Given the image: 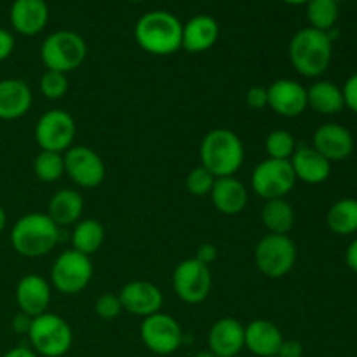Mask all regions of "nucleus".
Listing matches in <instances>:
<instances>
[{
    "label": "nucleus",
    "mask_w": 357,
    "mask_h": 357,
    "mask_svg": "<svg viewBox=\"0 0 357 357\" xmlns=\"http://www.w3.org/2000/svg\"><path fill=\"white\" fill-rule=\"evenodd\" d=\"M305 6L310 28L319 31L333 30L338 20V0H309Z\"/></svg>",
    "instance_id": "obj_30"
},
{
    "label": "nucleus",
    "mask_w": 357,
    "mask_h": 357,
    "mask_svg": "<svg viewBox=\"0 0 357 357\" xmlns=\"http://www.w3.org/2000/svg\"><path fill=\"white\" fill-rule=\"evenodd\" d=\"M282 340L279 326L268 319H255L244 326V347L257 357L278 356Z\"/></svg>",
    "instance_id": "obj_22"
},
{
    "label": "nucleus",
    "mask_w": 357,
    "mask_h": 357,
    "mask_svg": "<svg viewBox=\"0 0 357 357\" xmlns=\"http://www.w3.org/2000/svg\"><path fill=\"white\" fill-rule=\"evenodd\" d=\"M40 91L47 100H61L68 93V75L45 70L40 77Z\"/></svg>",
    "instance_id": "obj_34"
},
{
    "label": "nucleus",
    "mask_w": 357,
    "mask_h": 357,
    "mask_svg": "<svg viewBox=\"0 0 357 357\" xmlns=\"http://www.w3.org/2000/svg\"><path fill=\"white\" fill-rule=\"evenodd\" d=\"M209 197H211L216 211L227 216H236L243 213L246 209L248 202H250L246 185L237 180L236 176L216 178Z\"/></svg>",
    "instance_id": "obj_23"
},
{
    "label": "nucleus",
    "mask_w": 357,
    "mask_h": 357,
    "mask_svg": "<svg viewBox=\"0 0 357 357\" xmlns=\"http://www.w3.org/2000/svg\"><path fill=\"white\" fill-rule=\"evenodd\" d=\"M77 135V124L72 115L61 108L49 110L38 119L35 126V142L40 150L65 153L73 146Z\"/></svg>",
    "instance_id": "obj_11"
},
{
    "label": "nucleus",
    "mask_w": 357,
    "mask_h": 357,
    "mask_svg": "<svg viewBox=\"0 0 357 357\" xmlns=\"http://www.w3.org/2000/svg\"><path fill=\"white\" fill-rule=\"evenodd\" d=\"M246 105L251 110H264L268 107L267 87L253 86L246 91Z\"/></svg>",
    "instance_id": "obj_36"
},
{
    "label": "nucleus",
    "mask_w": 357,
    "mask_h": 357,
    "mask_svg": "<svg viewBox=\"0 0 357 357\" xmlns=\"http://www.w3.org/2000/svg\"><path fill=\"white\" fill-rule=\"evenodd\" d=\"M14 296L20 312L37 317L47 312L51 303V282L38 274H26L17 281Z\"/></svg>",
    "instance_id": "obj_17"
},
{
    "label": "nucleus",
    "mask_w": 357,
    "mask_h": 357,
    "mask_svg": "<svg viewBox=\"0 0 357 357\" xmlns=\"http://www.w3.org/2000/svg\"><path fill=\"white\" fill-rule=\"evenodd\" d=\"M268 108L286 119L300 117L307 110V87L293 79H278L267 87Z\"/></svg>",
    "instance_id": "obj_15"
},
{
    "label": "nucleus",
    "mask_w": 357,
    "mask_h": 357,
    "mask_svg": "<svg viewBox=\"0 0 357 357\" xmlns=\"http://www.w3.org/2000/svg\"><path fill=\"white\" fill-rule=\"evenodd\" d=\"M93 274L91 257L75 250H65L52 264L51 284L61 295H79L89 286Z\"/></svg>",
    "instance_id": "obj_8"
},
{
    "label": "nucleus",
    "mask_w": 357,
    "mask_h": 357,
    "mask_svg": "<svg viewBox=\"0 0 357 357\" xmlns=\"http://www.w3.org/2000/svg\"><path fill=\"white\" fill-rule=\"evenodd\" d=\"M122 303L119 295H114V293H105L94 303V312L100 319L103 321H114L117 319L122 314Z\"/></svg>",
    "instance_id": "obj_35"
},
{
    "label": "nucleus",
    "mask_w": 357,
    "mask_h": 357,
    "mask_svg": "<svg viewBox=\"0 0 357 357\" xmlns=\"http://www.w3.org/2000/svg\"><path fill=\"white\" fill-rule=\"evenodd\" d=\"M30 347L38 357H63L73 344V331L66 319L52 312L33 317L28 331Z\"/></svg>",
    "instance_id": "obj_5"
},
{
    "label": "nucleus",
    "mask_w": 357,
    "mask_h": 357,
    "mask_svg": "<svg viewBox=\"0 0 357 357\" xmlns=\"http://www.w3.org/2000/svg\"><path fill=\"white\" fill-rule=\"evenodd\" d=\"M274 357H279V356H274Z\"/></svg>",
    "instance_id": "obj_48"
},
{
    "label": "nucleus",
    "mask_w": 357,
    "mask_h": 357,
    "mask_svg": "<svg viewBox=\"0 0 357 357\" xmlns=\"http://www.w3.org/2000/svg\"><path fill=\"white\" fill-rule=\"evenodd\" d=\"M70 241H72V250L79 251V253L87 255V257L98 253L105 243L103 223L96 218L80 220L73 225Z\"/></svg>",
    "instance_id": "obj_27"
},
{
    "label": "nucleus",
    "mask_w": 357,
    "mask_h": 357,
    "mask_svg": "<svg viewBox=\"0 0 357 357\" xmlns=\"http://www.w3.org/2000/svg\"><path fill=\"white\" fill-rule=\"evenodd\" d=\"M213 278L208 265L195 258L180 261L173 272V289L181 302L188 305L204 302L211 293Z\"/></svg>",
    "instance_id": "obj_12"
},
{
    "label": "nucleus",
    "mask_w": 357,
    "mask_h": 357,
    "mask_svg": "<svg viewBox=\"0 0 357 357\" xmlns=\"http://www.w3.org/2000/svg\"><path fill=\"white\" fill-rule=\"evenodd\" d=\"M296 181L307 185H321L331 176V162L321 155L312 145L296 146L295 153L289 159Z\"/></svg>",
    "instance_id": "obj_20"
},
{
    "label": "nucleus",
    "mask_w": 357,
    "mask_h": 357,
    "mask_svg": "<svg viewBox=\"0 0 357 357\" xmlns=\"http://www.w3.org/2000/svg\"><path fill=\"white\" fill-rule=\"evenodd\" d=\"M208 345L216 357H237L244 349V324L236 317H222L209 330Z\"/></svg>",
    "instance_id": "obj_18"
},
{
    "label": "nucleus",
    "mask_w": 357,
    "mask_h": 357,
    "mask_svg": "<svg viewBox=\"0 0 357 357\" xmlns=\"http://www.w3.org/2000/svg\"><path fill=\"white\" fill-rule=\"evenodd\" d=\"M65 174L80 188H96L107 176V166L94 149L86 145L70 146L65 153Z\"/></svg>",
    "instance_id": "obj_13"
},
{
    "label": "nucleus",
    "mask_w": 357,
    "mask_h": 357,
    "mask_svg": "<svg viewBox=\"0 0 357 357\" xmlns=\"http://www.w3.org/2000/svg\"><path fill=\"white\" fill-rule=\"evenodd\" d=\"M328 229L337 236H352L357 232V199H340L326 215Z\"/></svg>",
    "instance_id": "obj_29"
},
{
    "label": "nucleus",
    "mask_w": 357,
    "mask_h": 357,
    "mask_svg": "<svg viewBox=\"0 0 357 357\" xmlns=\"http://www.w3.org/2000/svg\"><path fill=\"white\" fill-rule=\"evenodd\" d=\"M312 146L330 162L345 160L354 152V136L345 126L326 122L312 136Z\"/></svg>",
    "instance_id": "obj_16"
},
{
    "label": "nucleus",
    "mask_w": 357,
    "mask_h": 357,
    "mask_svg": "<svg viewBox=\"0 0 357 357\" xmlns=\"http://www.w3.org/2000/svg\"><path fill=\"white\" fill-rule=\"evenodd\" d=\"M14 45H16L14 35L6 28H0V61H6L13 54Z\"/></svg>",
    "instance_id": "obj_39"
},
{
    "label": "nucleus",
    "mask_w": 357,
    "mask_h": 357,
    "mask_svg": "<svg viewBox=\"0 0 357 357\" xmlns=\"http://www.w3.org/2000/svg\"><path fill=\"white\" fill-rule=\"evenodd\" d=\"M6 225H7V215H6V211H3L2 206H0V234L3 232Z\"/></svg>",
    "instance_id": "obj_44"
},
{
    "label": "nucleus",
    "mask_w": 357,
    "mask_h": 357,
    "mask_svg": "<svg viewBox=\"0 0 357 357\" xmlns=\"http://www.w3.org/2000/svg\"><path fill=\"white\" fill-rule=\"evenodd\" d=\"M237 357H239V356H237Z\"/></svg>",
    "instance_id": "obj_49"
},
{
    "label": "nucleus",
    "mask_w": 357,
    "mask_h": 357,
    "mask_svg": "<svg viewBox=\"0 0 357 357\" xmlns=\"http://www.w3.org/2000/svg\"><path fill=\"white\" fill-rule=\"evenodd\" d=\"M260 218L268 234L288 236L295 225V209L286 199H271L265 201Z\"/></svg>",
    "instance_id": "obj_28"
},
{
    "label": "nucleus",
    "mask_w": 357,
    "mask_h": 357,
    "mask_svg": "<svg viewBox=\"0 0 357 357\" xmlns=\"http://www.w3.org/2000/svg\"><path fill=\"white\" fill-rule=\"evenodd\" d=\"M244 143L230 129L218 128L202 138L199 157L201 166L216 178L236 176L244 164Z\"/></svg>",
    "instance_id": "obj_4"
},
{
    "label": "nucleus",
    "mask_w": 357,
    "mask_h": 357,
    "mask_svg": "<svg viewBox=\"0 0 357 357\" xmlns=\"http://www.w3.org/2000/svg\"><path fill=\"white\" fill-rule=\"evenodd\" d=\"M10 246L24 258H40L65 241V229L56 225L47 213H28L14 222Z\"/></svg>",
    "instance_id": "obj_1"
},
{
    "label": "nucleus",
    "mask_w": 357,
    "mask_h": 357,
    "mask_svg": "<svg viewBox=\"0 0 357 357\" xmlns=\"http://www.w3.org/2000/svg\"><path fill=\"white\" fill-rule=\"evenodd\" d=\"M129 2H143V0H129Z\"/></svg>",
    "instance_id": "obj_47"
},
{
    "label": "nucleus",
    "mask_w": 357,
    "mask_h": 357,
    "mask_svg": "<svg viewBox=\"0 0 357 357\" xmlns=\"http://www.w3.org/2000/svg\"><path fill=\"white\" fill-rule=\"evenodd\" d=\"M333 40L326 31L302 28L289 40V61L293 68L307 79H317L331 65Z\"/></svg>",
    "instance_id": "obj_2"
},
{
    "label": "nucleus",
    "mask_w": 357,
    "mask_h": 357,
    "mask_svg": "<svg viewBox=\"0 0 357 357\" xmlns=\"http://www.w3.org/2000/svg\"><path fill=\"white\" fill-rule=\"evenodd\" d=\"M2 357H38L31 347H24V345H17V347L7 351Z\"/></svg>",
    "instance_id": "obj_43"
},
{
    "label": "nucleus",
    "mask_w": 357,
    "mask_h": 357,
    "mask_svg": "<svg viewBox=\"0 0 357 357\" xmlns=\"http://www.w3.org/2000/svg\"><path fill=\"white\" fill-rule=\"evenodd\" d=\"M216 176L209 173L206 167L197 166L187 174V180H185V187H187L188 194L195 195V197H204L209 195L213 190V185H215Z\"/></svg>",
    "instance_id": "obj_33"
},
{
    "label": "nucleus",
    "mask_w": 357,
    "mask_h": 357,
    "mask_svg": "<svg viewBox=\"0 0 357 357\" xmlns=\"http://www.w3.org/2000/svg\"><path fill=\"white\" fill-rule=\"evenodd\" d=\"M9 20L14 31L24 37H33L47 26V2L45 0H14L9 10Z\"/></svg>",
    "instance_id": "obj_19"
},
{
    "label": "nucleus",
    "mask_w": 357,
    "mask_h": 357,
    "mask_svg": "<svg viewBox=\"0 0 357 357\" xmlns=\"http://www.w3.org/2000/svg\"><path fill=\"white\" fill-rule=\"evenodd\" d=\"M87 58V44L82 35L72 30H58L40 45V59L45 70L68 75Z\"/></svg>",
    "instance_id": "obj_6"
},
{
    "label": "nucleus",
    "mask_w": 357,
    "mask_h": 357,
    "mask_svg": "<svg viewBox=\"0 0 357 357\" xmlns=\"http://www.w3.org/2000/svg\"><path fill=\"white\" fill-rule=\"evenodd\" d=\"M220 24L208 14H197L183 24L181 30V49L192 54L206 52L218 42Z\"/></svg>",
    "instance_id": "obj_21"
},
{
    "label": "nucleus",
    "mask_w": 357,
    "mask_h": 357,
    "mask_svg": "<svg viewBox=\"0 0 357 357\" xmlns=\"http://www.w3.org/2000/svg\"><path fill=\"white\" fill-rule=\"evenodd\" d=\"M296 264V246L289 236L267 234L255 248V265L268 279H281Z\"/></svg>",
    "instance_id": "obj_7"
},
{
    "label": "nucleus",
    "mask_w": 357,
    "mask_h": 357,
    "mask_svg": "<svg viewBox=\"0 0 357 357\" xmlns=\"http://www.w3.org/2000/svg\"><path fill=\"white\" fill-rule=\"evenodd\" d=\"M33 105V93L21 79L0 80V121L24 117Z\"/></svg>",
    "instance_id": "obj_24"
},
{
    "label": "nucleus",
    "mask_w": 357,
    "mask_h": 357,
    "mask_svg": "<svg viewBox=\"0 0 357 357\" xmlns=\"http://www.w3.org/2000/svg\"><path fill=\"white\" fill-rule=\"evenodd\" d=\"M282 2L289 3V6H303V3H307L309 0H282Z\"/></svg>",
    "instance_id": "obj_45"
},
{
    "label": "nucleus",
    "mask_w": 357,
    "mask_h": 357,
    "mask_svg": "<svg viewBox=\"0 0 357 357\" xmlns=\"http://www.w3.org/2000/svg\"><path fill=\"white\" fill-rule=\"evenodd\" d=\"M119 298H121L122 309L126 312L143 317V319L160 312L164 303V295L159 286L150 281H142V279L122 286L119 291Z\"/></svg>",
    "instance_id": "obj_14"
},
{
    "label": "nucleus",
    "mask_w": 357,
    "mask_h": 357,
    "mask_svg": "<svg viewBox=\"0 0 357 357\" xmlns=\"http://www.w3.org/2000/svg\"><path fill=\"white\" fill-rule=\"evenodd\" d=\"M342 93H344L345 107L351 108L354 114H357V72L352 73V75L345 80L344 87H342Z\"/></svg>",
    "instance_id": "obj_37"
},
{
    "label": "nucleus",
    "mask_w": 357,
    "mask_h": 357,
    "mask_svg": "<svg viewBox=\"0 0 357 357\" xmlns=\"http://www.w3.org/2000/svg\"><path fill=\"white\" fill-rule=\"evenodd\" d=\"M279 357H303V345L298 340H282Z\"/></svg>",
    "instance_id": "obj_40"
},
{
    "label": "nucleus",
    "mask_w": 357,
    "mask_h": 357,
    "mask_svg": "<svg viewBox=\"0 0 357 357\" xmlns=\"http://www.w3.org/2000/svg\"><path fill=\"white\" fill-rule=\"evenodd\" d=\"M194 357H216V356L213 354V352L209 351V349H208V351H201V352H197V354H195Z\"/></svg>",
    "instance_id": "obj_46"
},
{
    "label": "nucleus",
    "mask_w": 357,
    "mask_h": 357,
    "mask_svg": "<svg viewBox=\"0 0 357 357\" xmlns=\"http://www.w3.org/2000/svg\"><path fill=\"white\" fill-rule=\"evenodd\" d=\"M183 24L167 10H150L143 14L135 26V40L152 56H169L181 49Z\"/></svg>",
    "instance_id": "obj_3"
},
{
    "label": "nucleus",
    "mask_w": 357,
    "mask_h": 357,
    "mask_svg": "<svg viewBox=\"0 0 357 357\" xmlns=\"http://www.w3.org/2000/svg\"><path fill=\"white\" fill-rule=\"evenodd\" d=\"M194 258L197 261H201V264L208 265L209 267V265L215 264L216 258H218V250H216L215 244L204 243L197 248V253H195Z\"/></svg>",
    "instance_id": "obj_38"
},
{
    "label": "nucleus",
    "mask_w": 357,
    "mask_h": 357,
    "mask_svg": "<svg viewBox=\"0 0 357 357\" xmlns=\"http://www.w3.org/2000/svg\"><path fill=\"white\" fill-rule=\"evenodd\" d=\"M139 337L145 347L157 356H171L185 340L180 323L166 312H155L145 317L139 326Z\"/></svg>",
    "instance_id": "obj_10"
},
{
    "label": "nucleus",
    "mask_w": 357,
    "mask_h": 357,
    "mask_svg": "<svg viewBox=\"0 0 357 357\" xmlns=\"http://www.w3.org/2000/svg\"><path fill=\"white\" fill-rule=\"evenodd\" d=\"M33 173L44 183H54L65 174V157L58 152L42 150L33 159Z\"/></svg>",
    "instance_id": "obj_31"
},
{
    "label": "nucleus",
    "mask_w": 357,
    "mask_h": 357,
    "mask_svg": "<svg viewBox=\"0 0 357 357\" xmlns=\"http://www.w3.org/2000/svg\"><path fill=\"white\" fill-rule=\"evenodd\" d=\"M295 185L296 176L289 160L265 159L258 162L251 173V188L265 201L286 199Z\"/></svg>",
    "instance_id": "obj_9"
},
{
    "label": "nucleus",
    "mask_w": 357,
    "mask_h": 357,
    "mask_svg": "<svg viewBox=\"0 0 357 357\" xmlns=\"http://www.w3.org/2000/svg\"><path fill=\"white\" fill-rule=\"evenodd\" d=\"M31 321H33V317L26 316V314H23V312H17L16 316H14L10 326H13L14 333L28 335V331H30V328H31Z\"/></svg>",
    "instance_id": "obj_41"
},
{
    "label": "nucleus",
    "mask_w": 357,
    "mask_h": 357,
    "mask_svg": "<svg viewBox=\"0 0 357 357\" xmlns=\"http://www.w3.org/2000/svg\"><path fill=\"white\" fill-rule=\"evenodd\" d=\"M295 136L286 129H274L265 138V150H267L268 159L289 160L296 150Z\"/></svg>",
    "instance_id": "obj_32"
},
{
    "label": "nucleus",
    "mask_w": 357,
    "mask_h": 357,
    "mask_svg": "<svg viewBox=\"0 0 357 357\" xmlns=\"http://www.w3.org/2000/svg\"><path fill=\"white\" fill-rule=\"evenodd\" d=\"M84 213V197L73 188H61L56 192L47 204V216L61 229L80 222Z\"/></svg>",
    "instance_id": "obj_25"
},
{
    "label": "nucleus",
    "mask_w": 357,
    "mask_h": 357,
    "mask_svg": "<svg viewBox=\"0 0 357 357\" xmlns=\"http://www.w3.org/2000/svg\"><path fill=\"white\" fill-rule=\"evenodd\" d=\"M307 107L321 115H337L345 108L342 87L331 80H316L307 87Z\"/></svg>",
    "instance_id": "obj_26"
},
{
    "label": "nucleus",
    "mask_w": 357,
    "mask_h": 357,
    "mask_svg": "<svg viewBox=\"0 0 357 357\" xmlns=\"http://www.w3.org/2000/svg\"><path fill=\"white\" fill-rule=\"evenodd\" d=\"M345 264H347V267L352 272L357 274V237L347 246V251H345Z\"/></svg>",
    "instance_id": "obj_42"
}]
</instances>
